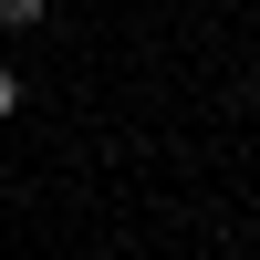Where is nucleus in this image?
<instances>
[{
  "label": "nucleus",
  "instance_id": "nucleus-1",
  "mask_svg": "<svg viewBox=\"0 0 260 260\" xmlns=\"http://www.w3.org/2000/svg\"><path fill=\"white\" fill-rule=\"evenodd\" d=\"M42 11L52 0H0V31H42Z\"/></svg>",
  "mask_w": 260,
  "mask_h": 260
},
{
  "label": "nucleus",
  "instance_id": "nucleus-2",
  "mask_svg": "<svg viewBox=\"0 0 260 260\" xmlns=\"http://www.w3.org/2000/svg\"><path fill=\"white\" fill-rule=\"evenodd\" d=\"M0 115H21V73H11V62H0Z\"/></svg>",
  "mask_w": 260,
  "mask_h": 260
}]
</instances>
